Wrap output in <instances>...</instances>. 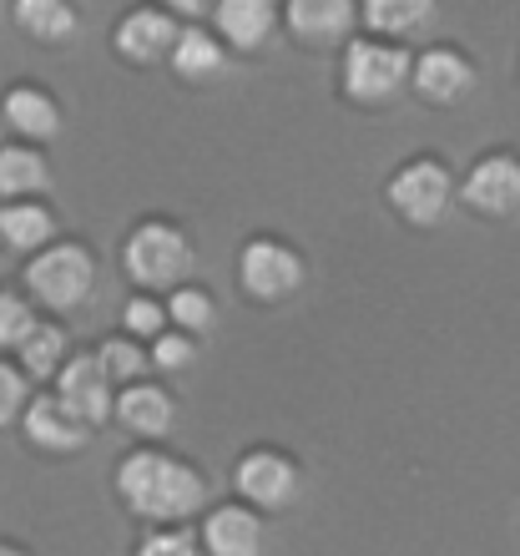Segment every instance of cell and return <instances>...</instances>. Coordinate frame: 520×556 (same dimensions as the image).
<instances>
[{"instance_id":"ba28073f","label":"cell","mask_w":520,"mask_h":556,"mask_svg":"<svg viewBox=\"0 0 520 556\" xmlns=\"http://www.w3.org/2000/svg\"><path fill=\"white\" fill-rule=\"evenodd\" d=\"M177 36H182V26H177L173 11H162V5H137V11H127L116 21L112 51L122 61H131V66H157V61H173Z\"/></svg>"},{"instance_id":"f546056e","label":"cell","mask_w":520,"mask_h":556,"mask_svg":"<svg viewBox=\"0 0 520 556\" xmlns=\"http://www.w3.org/2000/svg\"><path fill=\"white\" fill-rule=\"evenodd\" d=\"M137 556H207V552H203V536H192L182 527H157L142 536Z\"/></svg>"},{"instance_id":"5bb4252c","label":"cell","mask_w":520,"mask_h":556,"mask_svg":"<svg viewBox=\"0 0 520 556\" xmlns=\"http://www.w3.org/2000/svg\"><path fill=\"white\" fill-rule=\"evenodd\" d=\"M283 26V0H217L213 30L232 51H263Z\"/></svg>"},{"instance_id":"d6a6232c","label":"cell","mask_w":520,"mask_h":556,"mask_svg":"<svg viewBox=\"0 0 520 556\" xmlns=\"http://www.w3.org/2000/svg\"><path fill=\"white\" fill-rule=\"evenodd\" d=\"M0 127H5V117H0Z\"/></svg>"},{"instance_id":"d6986e66","label":"cell","mask_w":520,"mask_h":556,"mask_svg":"<svg viewBox=\"0 0 520 556\" xmlns=\"http://www.w3.org/2000/svg\"><path fill=\"white\" fill-rule=\"evenodd\" d=\"M56 243V213L30 198V203H0V249L11 253H46Z\"/></svg>"},{"instance_id":"30bf717a","label":"cell","mask_w":520,"mask_h":556,"mask_svg":"<svg viewBox=\"0 0 520 556\" xmlns=\"http://www.w3.org/2000/svg\"><path fill=\"white\" fill-rule=\"evenodd\" d=\"M475 91V61L455 46H424L415 56V97L430 106H455Z\"/></svg>"},{"instance_id":"2e32d148","label":"cell","mask_w":520,"mask_h":556,"mask_svg":"<svg viewBox=\"0 0 520 556\" xmlns=\"http://www.w3.org/2000/svg\"><path fill=\"white\" fill-rule=\"evenodd\" d=\"M0 117H5V127L30 147L56 142L61 137V102L46 87H30V81H21V87H11L0 97Z\"/></svg>"},{"instance_id":"d4e9b609","label":"cell","mask_w":520,"mask_h":556,"mask_svg":"<svg viewBox=\"0 0 520 556\" xmlns=\"http://www.w3.org/2000/svg\"><path fill=\"white\" fill-rule=\"evenodd\" d=\"M97 359H102V369L112 375L122 390L127 384H137L152 369V350H142V339H131V334H112L97 344Z\"/></svg>"},{"instance_id":"52a82bcc","label":"cell","mask_w":520,"mask_h":556,"mask_svg":"<svg viewBox=\"0 0 520 556\" xmlns=\"http://www.w3.org/2000/svg\"><path fill=\"white\" fill-rule=\"evenodd\" d=\"M232 491H238V501H248L253 511H289L293 501L304 496V470H299L293 455L274 451V445H258V451L238 455Z\"/></svg>"},{"instance_id":"8fae6325","label":"cell","mask_w":520,"mask_h":556,"mask_svg":"<svg viewBox=\"0 0 520 556\" xmlns=\"http://www.w3.org/2000/svg\"><path fill=\"white\" fill-rule=\"evenodd\" d=\"M460 198L485 218H510L520 207V157L510 152H491L480 157L460 182Z\"/></svg>"},{"instance_id":"ffe728a7","label":"cell","mask_w":520,"mask_h":556,"mask_svg":"<svg viewBox=\"0 0 520 556\" xmlns=\"http://www.w3.org/2000/svg\"><path fill=\"white\" fill-rule=\"evenodd\" d=\"M440 15V0H364V26L369 36H384V41H415L434 26Z\"/></svg>"},{"instance_id":"4fadbf2b","label":"cell","mask_w":520,"mask_h":556,"mask_svg":"<svg viewBox=\"0 0 520 556\" xmlns=\"http://www.w3.org/2000/svg\"><path fill=\"white\" fill-rule=\"evenodd\" d=\"M364 15L359 0H283V26L304 46L354 41V21Z\"/></svg>"},{"instance_id":"5b68a950","label":"cell","mask_w":520,"mask_h":556,"mask_svg":"<svg viewBox=\"0 0 520 556\" xmlns=\"http://www.w3.org/2000/svg\"><path fill=\"white\" fill-rule=\"evenodd\" d=\"M308 283L304 253L289 249L283 238H248L238 253V289L258 304H283Z\"/></svg>"},{"instance_id":"3957f363","label":"cell","mask_w":520,"mask_h":556,"mask_svg":"<svg viewBox=\"0 0 520 556\" xmlns=\"http://www.w3.org/2000/svg\"><path fill=\"white\" fill-rule=\"evenodd\" d=\"M344 97L359 106H390L415 87V56L399 41L384 36H354L344 46V66H339Z\"/></svg>"},{"instance_id":"7402d4cb","label":"cell","mask_w":520,"mask_h":556,"mask_svg":"<svg viewBox=\"0 0 520 556\" xmlns=\"http://www.w3.org/2000/svg\"><path fill=\"white\" fill-rule=\"evenodd\" d=\"M15 11V26L26 30L36 46H66L81 26V15H76L72 0H11Z\"/></svg>"},{"instance_id":"f1b7e54d","label":"cell","mask_w":520,"mask_h":556,"mask_svg":"<svg viewBox=\"0 0 520 556\" xmlns=\"http://www.w3.org/2000/svg\"><path fill=\"white\" fill-rule=\"evenodd\" d=\"M198 365V339L182 334V329H167V334L152 339V369H173V375H182V369Z\"/></svg>"},{"instance_id":"4316f807","label":"cell","mask_w":520,"mask_h":556,"mask_svg":"<svg viewBox=\"0 0 520 556\" xmlns=\"http://www.w3.org/2000/svg\"><path fill=\"white\" fill-rule=\"evenodd\" d=\"M167 329H173V314H167V304L152 299V293H131L127 304H122V334L152 344V339L167 334Z\"/></svg>"},{"instance_id":"9c48e42d","label":"cell","mask_w":520,"mask_h":556,"mask_svg":"<svg viewBox=\"0 0 520 556\" xmlns=\"http://www.w3.org/2000/svg\"><path fill=\"white\" fill-rule=\"evenodd\" d=\"M56 395L66 400V410L81 415V420L97 430V425L116 420V380L102 369V359L97 354H72V365L56 375Z\"/></svg>"},{"instance_id":"4dcf8cb0","label":"cell","mask_w":520,"mask_h":556,"mask_svg":"<svg viewBox=\"0 0 520 556\" xmlns=\"http://www.w3.org/2000/svg\"><path fill=\"white\" fill-rule=\"evenodd\" d=\"M157 5L173 15H203L207 11V0H157Z\"/></svg>"},{"instance_id":"1f68e13d","label":"cell","mask_w":520,"mask_h":556,"mask_svg":"<svg viewBox=\"0 0 520 556\" xmlns=\"http://www.w3.org/2000/svg\"><path fill=\"white\" fill-rule=\"evenodd\" d=\"M0 556H30L26 546H15V542H0Z\"/></svg>"},{"instance_id":"7a4b0ae2","label":"cell","mask_w":520,"mask_h":556,"mask_svg":"<svg viewBox=\"0 0 520 556\" xmlns=\"http://www.w3.org/2000/svg\"><path fill=\"white\" fill-rule=\"evenodd\" d=\"M122 268H127L131 283H142L147 293H173L182 289L198 268V249L192 238L177 228V223H162V218H147L137 223L122 243Z\"/></svg>"},{"instance_id":"83f0119b","label":"cell","mask_w":520,"mask_h":556,"mask_svg":"<svg viewBox=\"0 0 520 556\" xmlns=\"http://www.w3.org/2000/svg\"><path fill=\"white\" fill-rule=\"evenodd\" d=\"M30 375L21 365H11V359H0V430L5 425H21L30 410Z\"/></svg>"},{"instance_id":"ac0fdd59","label":"cell","mask_w":520,"mask_h":556,"mask_svg":"<svg viewBox=\"0 0 520 556\" xmlns=\"http://www.w3.org/2000/svg\"><path fill=\"white\" fill-rule=\"evenodd\" d=\"M228 51L232 46L217 36V30L203 26H182L177 36V51H173V72L192 87H207V81H223L228 76Z\"/></svg>"},{"instance_id":"9a60e30c","label":"cell","mask_w":520,"mask_h":556,"mask_svg":"<svg viewBox=\"0 0 520 556\" xmlns=\"http://www.w3.org/2000/svg\"><path fill=\"white\" fill-rule=\"evenodd\" d=\"M21 430H26V440L46 455H76L91 440V425L81 420V415L66 410V400L61 395H36L30 400Z\"/></svg>"},{"instance_id":"484cf974","label":"cell","mask_w":520,"mask_h":556,"mask_svg":"<svg viewBox=\"0 0 520 556\" xmlns=\"http://www.w3.org/2000/svg\"><path fill=\"white\" fill-rule=\"evenodd\" d=\"M36 299L30 293H11L0 289V350H21L36 329H41V314H36Z\"/></svg>"},{"instance_id":"8992f818","label":"cell","mask_w":520,"mask_h":556,"mask_svg":"<svg viewBox=\"0 0 520 556\" xmlns=\"http://www.w3.org/2000/svg\"><path fill=\"white\" fill-rule=\"evenodd\" d=\"M384 198L405 223L415 228H434L455 203V177L440 157H409L399 173L384 182Z\"/></svg>"},{"instance_id":"6da1fadb","label":"cell","mask_w":520,"mask_h":556,"mask_svg":"<svg viewBox=\"0 0 520 556\" xmlns=\"http://www.w3.org/2000/svg\"><path fill=\"white\" fill-rule=\"evenodd\" d=\"M116 496L127 501L131 516H142L152 527H182L192 516L207 511V481L188 460L167 451H131L116 460Z\"/></svg>"},{"instance_id":"cb8c5ba5","label":"cell","mask_w":520,"mask_h":556,"mask_svg":"<svg viewBox=\"0 0 520 556\" xmlns=\"http://www.w3.org/2000/svg\"><path fill=\"white\" fill-rule=\"evenodd\" d=\"M167 314H173V329H182V334H192V339H203L217 329L213 293L198 289V283H182V289L167 293Z\"/></svg>"},{"instance_id":"603a6c76","label":"cell","mask_w":520,"mask_h":556,"mask_svg":"<svg viewBox=\"0 0 520 556\" xmlns=\"http://www.w3.org/2000/svg\"><path fill=\"white\" fill-rule=\"evenodd\" d=\"M15 354H21V369H26L30 380H56L61 369L72 365V334H66L61 324L41 319V329H36Z\"/></svg>"},{"instance_id":"44dd1931","label":"cell","mask_w":520,"mask_h":556,"mask_svg":"<svg viewBox=\"0 0 520 556\" xmlns=\"http://www.w3.org/2000/svg\"><path fill=\"white\" fill-rule=\"evenodd\" d=\"M51 188V162L41 157V147L15 142L0 147V198L5 203H30Z\"/></svg>"},{"instance_id":"7c38bea8","label":"cell","mask_w":520,"mask_h":556,"mask_svg":"<svg viewBox=\"0 0 520 556\" xmlns=\"http://www.w3.org/2000/svg\"><path fill=\"white\" fill-rule=\"evenodd\" d=\"M203 552L207 556H263L268 552V527L248 501H223L203 516Z\"/></svg>"},{"instance_id":"277c9868","label":"cell","mask_w":520,"mask_h":556,"mask_svg":"<svg viewBox=\"0 0 520 556\" xmlns=\"http://www.w3.org/2000/svg\"><path fill=\"white\" fill-rule=\"evenodd\" d=\"M26 293L51 314H72L97 293V253L87 243H51L26 264Z\"/></svg>"},{"instance_id":"e0dca14e","label":"cell","mask_w":520,"mask_h":556,"mask_svg":"<svg viewBox=\"0 0 520 556\" xmlns=\"http://www.w3.org/2000/svg\"><path fill=\"white\" fill-rule=\"evenodd\" d=\"M116 420L137 440H162L177 425V400L152 380H137L116 395Z\"/></svg>"}]
</instances>
